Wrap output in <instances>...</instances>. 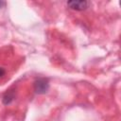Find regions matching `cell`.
<instances>
[{
    "instance_id": "6da1fadb",
    "label": "cell",
    "mask_w": 121,
    "mask_h": 121,
    "mask_svg": "<svg viewBox=\"0 0 121 121\" xmlns=\"http://www.w3.org/2000/svg\"><path fill=\"white\" fill-rule=\"evenodd\" d=\"M33 88H34L35 93L38 94V95L45 94L49 89V81H48L47 78H38L34 81Z\"/></svg>"
},
{
    "instance_id": "7a4b0ae2",
    "label": "cell",
    "mask_w": 121,
    "mask_h": 121,
    "mask_svg": "<svg viewBox=\"0 0 121 121\" xmlns=\"http://www.w3.org/2000/svg\"><path fill=\"white\" fill-rule=\"evenodd\" d=\"M67 6L74 9V10H84L88 8V2L87 1H68L67 2Z\"/></svg>"
},
{
    "instance_id": "3957f363",
    "label": "cell",
    "mask_w": 121,
    "mask_h": 121,
    "mask_svg": "<svg viewBox=\"0 0 121 121\" xmlns=\"http://www.w3.org/2000/svg\"><path fill=\"white\" fill-rule=\"evenodd\" d=\"M15 98V91L14 90H9L4 95H3V98H2V102L3 104L5 105H9L10 104Z\"/></svg>"
},
{
    "instance_id": "277c9868",
    "label": "cell",
    "mask_w": 121,
    "mask_h": 121,
    "mask_svg": "<svg viewBox=\"0 0 121 121\" xmlns=\"http://www.w3.org/2000/svg\"><path fill=\"white\" fill-rule=\"evenodd\" d=\"M6 74V70L4 69V68H2V67H0V78H2L4 75Z\"/></svg>"
},
{
    "instance_id": "5b68a950",
    "label": "cell",
    "mask_w": 121,
    "mask_h": 121,
    "mask_svg": "<svg viewBox=\"0 0 121 121\" xmlns=\"http://www.w3.org/2000/svg\"><path fill=\"white\" fill-rule=\"evenodd\" d=\"M4 5H5V3H4L3 1H0V8H2Z\"/></svg>"
}]
</instances>
